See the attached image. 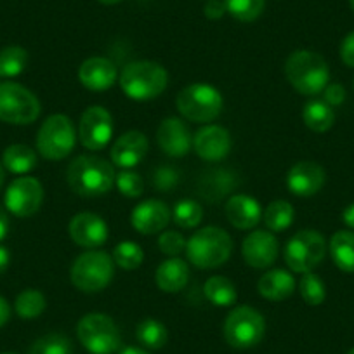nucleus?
Listing matches in <instances>:
<instances>
[{"label":"nucleus","instance_id":"f257e3e1","mask_svg":"<svg viewBox=\"0 0 354 354\" xmlns=\"http://www.w3.org/2000/svg\"><path fill=\"white\" fill-rule=\"evenodd\" d=\"M115 170L106 160L100 156H77L66 172L68 186L80 196L106 195L115 185Z\"/></svg>","mask_w":354,"mask_h":354},{"label":"nucleus","instance_id":"f03ea898","mask_svg":"<svg viewBox=\"0 0 354 354\" xmlns=\"http://www.w3.org/2000/svg\"><path fill=\"white\" fill-rule=\"evenodd\" d=\"M285 77L302 96H316L323 93L330 80L326 61L313 50H295L285 63Z\"/></svg>","mask_w":354,"mask_h":354},{"label":"nucleus","instance_id":"7ed1b4c3","mask_svg":"<svg viewBox=\"0 0 354 354\" xmlns=\"http://www.w3.org/2000/svg\"><path fill=\"white\" fill-rule=\"evenodd\" d=\"M118 82L127 97L134 101H149L165 91L169 73L155 61H136L124 68Z\"/></svg>","mask_w":354,"mask_h":354},{"label":"nucleus","instance_id":"20e7f679","mask_svg":"<svg viewBox=\"0 0 354 354\" xmlns=\"http://www.w3.org/2000/svg\"><path fill=\"white\" fill-rule=\"evenodd\" d=\"M233 240L221 227H203L186 241V257L198 270H214L230 259Z\"/></svg>","mask_w":354,"mask_h":354},{"label":"nucleus","instance_id":"39448f33","mask_svg":"<svg viewBox=\"0 0 354 354\" xmlns=\"http://www.w3.org/2000/svg\"><path fill=\"white\" fill-rule=\"evenodd\" d=\"M115 274V262L106 252L88 250L78 255L71 266V283L82 292L94 294L110 285Z\"/></svg>","mask_w":354,"mask_h":354},{"label":"nucleus","instance_id":"423d86ee","mask_svg":"<svg viewBox=\"0 0 354 354\" xmlns=\"http://www.w3.org/2000/svg\"><path fill=\"white\" fill-rule=\"evenodd\" d=\"M223 96L209 84H192L177 94L176 106L179 113L196 124H207L223 111Z\"/></svg>","mask_w":354,"mask_h":354},{"label":"nucleus","instance_id":"0eeeda50","mask_svg":"<svg viewBox=\"0 0 354 354\" xmlns=\"http://www.w3.org/2000/svg\"><path fill=\"white\" fill-rule=\"evenodd\" d=\"M77 335L91 354H113L120 349V332L110 316L88 313L78 322Z\"/></svg>","mask_w":354,"mask_h":354},{"label":"nucleus","instance_id":"6e6552de","mask_svg":"<svg viewBox=\"0 0 354 354\" xmlns=\"http://www.w3.org/2000/svg\"><path fill=\"white\" fill-rule=\"evenodd\" d=\"M40 101L16 82H0V120L12 125H28L39 118Z\"/></svg>","mask_w":354,"mask_h":354},{"label":"nucleus","instance_id":"1a4fd4ad","mask_svg":"<svg viewBox=\"0 0 354 354\" xmlns=\"http://www.w3.org/2000/svg\"><path fill=\"white\" fill-rule=\"evenodd\" d=\"M326 241L318 231L304 230L295 233L285 245L283 257L290 271L309 273L325 259Z\"/></svg>","mask_w":354,"mask_h":354},{"label":"nucleus","instance_id":"9d476101","mask_svg":"<svg viewBox=\"0 0 354 354\" xmlns=\"http://www.w3.org/2000/svg\"><path fill=\"white\" fill-rule=\"evenodd\" d=\"M266 332V322L257 309L240 306L227 315L224 323L226 342L234 349H250L257 346Z\"/></svg>","mask_w":354,"mask_h":354},{"label":"nucleus","instance_id":"9b49d317","mask_svg":"<svg viewBox=\"0 0 354 354\" xmlns=\"http://www.w3.org/2000/svg\"><path fill=\"white\" fill-rule=\"evenodd\" d=\"M77 138L70 118L50 115L37 134V149L47 160H63L73 151Z\"/></svg>","mask_w":354,"mask_h":354},{"label":"nucleus","instance_id":"f8f14e48","mask_svg":"<svg viewBox=\"0 0 354 354\" xmlns=\"http://www.w3.org/2000/svg\"><path fill=\"white\" fill-rule=\"evenodd\" d=\"M113 136V118L103 106H88L78 124V139L91 151H100L108 146Z\"/></svg>","mask_w":354,"mask_h":354},{"label":"nucleus","instance_id":"ddd939ff","mask_svg":"<svg viewBox=\"0 0 354 354\" xmlns=\"http://www.w3.org/2000/svg\"><path fill=\"white\" fill-rule=\"evenodd\" d=\"M44 188L35 177H18L6 189V209L16 217H30L40 209Z\"/></svg>","mask_w":354,"mask_h":354},{"label":"nucleus","instance_id":"4468645a","mask_svg":"<svg viewBox=\"0 0 354 354\" xmlns=\"http://www.w3.org/2000/svg\"><path fill=\"white\" fill-rule=\"evenodd\" d=\"M241 255L248 266H252L255 270H266L277 261L278 240L270 231H254L243 240Z\"/></svg>","mask_w":354,"mask_h":354},{"label":"nucleus","instance_id":"2eb2a0df","mask_svg":"<svg viewBox=\"0 0 354 354\" xmlns=\"http://www.w3.org/2000/svg\"><path fill=\"white\" fill-rule=\"evenodd\" d=\"M70 236L78 247L84 248H94L101 247L104 241L108 240V226L97 214L93 212H82L77 214L73 219L70 221Z\"/></svg>","mask_w":354,"mask_h":354},{"label":"nucleus","instance_id":"dca6fc26","mask_svg":"<svg viewBox=\"0 0 354 354\" xmlns=\"http://www.w3.org/2000/svg\"><path fill=\"white\" fill-rule=\"evenodd\" d=\"M196 155L207 162H221L231 151V136L221 125H205L193 136Z\"/></svg>","mask_w":354,"mask_h":354},{"label":"nucleus","instance_id":"f3484780","mask_svg":"<svg viewBox=\"0 0 354 354\" xmlns=\"http://www.w3.org/2000/svg\"><path fill=\"white\" fill-rule=\"evenodd\" d=\"M325 169L316 162H299L288 170L287 186L295 196H313L323 188Z\"/></svg>","mask_w":354,"mask_h":354},{"label":"nucleus","instance_id":"a211bd4d","mask_svg":"<svg viewBox=\"0 0 354 354\" xmlns=\"http://www.w3.org/2000/svg\"><path fill=\"white\" fill-rule=\"evenodd\" d=\"M156 141H158L160 149L172 158L188 155L193 145V138L188 127L179 118L163 120L160 124L158 132H156Z\"/></svg>","mask_w":354,"mask_h":354},{"label":"nucleus","instance_id":"6ab92c4d","mask_svg":"<svg viewBox=\"0 0 354 354\" xmlns=\"http://www.w3.org/2000/svg\"><path fill=\"white\" fill-rule=\"evenodd\" d=\"M172 219V212L167 203L160 200L141 202L131 214V224L141 234L160 233Z\"/></svg>","mask_w":354,"mask_h":354},{"label":"nucleus","instance_id":"aec40b11","mask_svg":"<svg viewBox=\"0 0 354 354\" xmlns=\"http://www.w3.org/2000/svg\"><path fill=\"white\" fill-rule=\"evenodd\" d=\"M117 66L106 57H88L78 68V80L88 91H106L117 82Z\"/></svg>","mask_w":354,"mask_h":354},{"label":"nucleus","instance_id":"412c9836","mask_svg":"<svg viewBox=\"0 0 354 354\" xmlns=\"http://www.w3.org/2000/svg\"><path fill=\"white\" fill-rule=\"evenodd\" d=\"M148 153V139L142 132L129 131L115 141L111 148V162L122 169H132L145 160Z\"/></svg>","mask_w":354,"mask_h":354},{"label":"nucleus","instance_id":"4be33fe9","mask_svg":"<svg viewBox=\"0 0 354 354\" xmlns=\"http://www.w3.org/2000/svg\"><path fill=\"white\" fill-rule=\"evenodd\" d=\"M226 217L238 230H252L261 223V205L248 195H233L226 202Z\"/></svg>","mask_w":354,"mask_h":354},{"label":"nucleus","instance_id":"5701e85b","mask_svg":"<svg viewBox=\"0 0 354 354\" xmlns=\"http://www.w3.org/2000/svg\"><path fill=\"white\" fill-rule=\"evenodd\" d=\"M236 176L226 169H214L203 174L198 181V195L207 202L216 203L236 188Z\"/></svg>","mask_w":354,"mask_h":354},{"label":"nucleus","instance_id":"b1692460","mask_svg":"<svg viewBox=\"0 0 354 354\" xmlns=\"http://www.w3.org/2000/svg\"><path fill=\"white\" fill-rule=\"evenodd\" d=\"M155 280L160 290L169 292V294L181 292L183 288L188 285V280H189L188 264L177 257L167 259V261H163L162 264L158 266Z\"/></svg>","mask_w":354,"mask_h":354},{"label":"nucleus","instance_id":"393cba45","mask_svg":"<svg viewBox=\"0 0 354 354\" xmlns=\"http://www.w3.org/2000/svg\"><path fill=\"white\" fill-rule=\"evenodd\" d=\"M257 290L268 301L280 302L294 294L295 280L288 271L271 270L266 274H262L257 283Z\"/></svg>","mask_w":354,"mask_h":354},{"label":"nucleus","instance_id":"a878e982","mask_svg":"<svg viewBox=\"0 0 354 354\" xmlns=\"http://www.w3.org/2000/svg\"><path fill=\"white\" fill-rule=\"evenodd\" d=\"M330 255L344 273H354V233L337 231L330 240Z\"/></svg>","mask_w":354,"mask_h":354},{"label":"nucleus","instance_id":"bb28decb","mask_svg":"<svg viewBox=\"0 0 354 354\" xmlns=\"http://www.w3.org/2000/svg\"><path fill=\"white\" fill-rule=\"evenodd\" d=\"M302 120L313 132H326L335 122V111L325 101H309L302 110Z\"/></svg>","mask_w":354,"mask_h":354},{"label":"nucleus","instance_id":"cd10ccee","mask_svg":"<svg viewBox=\"0 0 354 354\" xmlns=\"http://www.w3.org/2000/svg\"><path fill=\"white\" fill-rule=\"evenodd\" d=\"M2 163L12 174H26L35 169L37 155L30 146L12 145L9 146L2 156Z\"/></svg>","mask_w":354,"mask_h":354},{"label":"nucleus","instance_id":"c85d7f7f","mask_svg":"<svg viewBox=\"0 0 354 354\" xmlns=\"http://www.w3.org/2000/svg\"><path fill=\"white\" fill-rule=\"evenodd\" d=\"M295 210L285 200H277V202H271L270 205L266 207L264 214H262V221L268 226V230L273 231V233H280V231L288 230L294 223Z\"/></svg>","mask_w":354,"mask_h":354},{"label":"nucleus","instance_id":"c756f323","mask_svg":"<svg viewBox=\"0 0 354 354\" xmlns=\"http://www.w3.org/2000/svg\"><path fill=\"white\" fill-rule=\"evenodd\" d=\"M205 297L210 304L219 306V308H227L236 302V288L233 281L224 277H212L205 281Z\"/></svg>","mask_w":354,"mask_h":354},{"label":"nucleus","instance_id":"7c9ffc66","mask_svg":"<svg viewBox=\"0 0 354 354\" xmlns=\"http://www.w3.org/2000/svg\"><path fill=\"white\" fill-rule=\"evenodd\" d=\"M28 53L23 47L9 46L0 50V78H15L25 71Z\"/></svg>","mask_w":354,"mask_h":354},{"label":"nucleus","instance_id":"2f4dec72","mask_svg":"<svg viewBox=\"0 0 354 354\" xmlns=\"http://www.w3.org/2000/svg\"><path fill=\"white\" fill-rule=\"evenodd\" d=\"M136 337L148 349H160L167 344V328L158 319L148 318L139 323Z\"/></svg>","mask_w":354,"mask_h":354},{"label":"nucleus","instance_id":"473e14b6","mask_svg":"<svg viewBox=\"0 0 354 354\" xmlns=\"http://www.w3.org/2000/svg\"><path fill=\"white\" fill-rule=\"evenodd\" d=\"M46 297L42 292L39 290H23L21 294L16 297L15 308L19 318L23 319H33L39 318L44 311H46Z\"/></svg>","mask_w":354,"mask_h":354},{"label":"nucleus","instance_id":"72a5a7b5","mask_svg":"<svg viewBox=\"0 0 354 354\" xmlns=\"http://www.w3.org/2000/svg\"><path fill=\"white\" fill-rule=\"evenodd\" d=\"M172 219L179 227L192 230V227H196L202 223L203 207L195 200H181L174 207Z\"/></svg>","mask_w":354,"mask_h":354},{"label":"nucleus","instance_id":"f704fd0d","mask_svg":"<svg viewBox=\"0 0 354 354\" xmlns=\"http://www.w3.org/2000/svg\"><path fill=\"white\" fill-rule=\"evenodd\" d=\"M145 261V252L134 241H122L113 250V262L125 271L138 270Z\"/></svg>","mask_w":354,"mask_h":354},{"label":"nucleus","instance_id":"c9c22d12","mask_svg":"<svg viewBox=\"0 0 354 354\" xmlns=\"http://www.w3.org/2000/svg\"><path fill=\"white\" fill-rule=\"evenodd\" d=\"M226 11L238 21H255L262 15L266 0H224Z\"/></svg>","mask_w":354,"mask_h":354},{"label":"nucleus","instance_id":"e433bc0d","mask_svg":"<svg viewBox=\"0 0 354 354\" xmlns=\"http://www.w3.org/2000/svg\"><path fill=\"white\" fill-rule=\"evenodd\" d=\"M73 347L68 337L61 333H47L33 342L30 354H71Z\"/></svg>","mask_w":354,"mask_h":354},{"label":"nucleus","instance_id":"4c0bfd02","mask_svg":"<svg viewBox=\"0 0 354 354\" xmlns=\"http://www.w3.org/2000/svg\"><path fill=\"white\" fill-rule=\"evenodd\" d=\"M299 290H301V295L302 299H304L306 304L309 306H319L323 304L326 299L325 283H323L322 278L316 277L313 271L302 274L301 283H299Z\"/></svg>","mask_w":354,"mask_h":354},{"label":"nucleus","instance_id":"58836bf2","mask_svg":"<svg viewBox=\"0 0 354 354\" xmlns=\"http://www.w3.org/2000/svg\"><path fill=\"white\" fill-rule=\"evenodd\" d=\"M115 186L118 192L127 198H138L145 192V183L139 174L131 172V170H122L120 174L115 176Z\"/></svg>","mask_w":354,"mask_h":354},{"label":"nucleus","instance_id":"ea45409f","mask_svg":"<svg viewBox=\"0 0 354 354\" xmlns=\"http://www.w3.org/2000/svg\"><path fill=\"white\" fill-rule=\"evenodd\" d=\"M160 252L167 255H179L183 250H186V240L181 233L177 231H165L158 238Z\"/></svg>","mask_w":354,"mask_h":354},{"label":"nucleus","instance_id":"a19ab883","mask_svg":"<svg viewBox=\"0 0 354 354\" xmlns=\"http://www.w3.org/2000/svg\"><path fill=\"white\" fill-rule=\"evenodd\" d=\"M179 183V172H176L170 167H160L153 176V185L160 192H169Z\"/></svg>","mask_w":354,"mask_h":354},{"label":"nucleus","instance_id":"79ce46f5","mask_svg":"<svg viewBox=\"0 0 354 354\" xmlns=\"http://www.w3.org/2000/svg\"><path fill=\"white\" fill-rule=\"evenodd\" d=\"M323 97H325L323 101L328 103L330 106H340L346 101V88L340 84H330L323 91Z\"/></svg>","mask_w":354,"mask_h":354},{"label":"nucleus","instance_id":"37998d69","mask_svg":"<svg viewBox=\"0 0 354 354\" xmlns=\"http://www.w3.org/2000/svg\"><path fill=\"white\" fill-rule=\"evenodd\" d=\"M340 59L349 68H354V32L347 33L340 44Z\"/></svg>","mask_w":354,"mask_h":354},{"label":"nucleus","instance_id":"c03bdc74","mask_svg":"<svg viewBox=\"0 0 354 354\" xmlns=\"http://www.w3.org/2000/svg\"><path fill=\"white\" fill-rule=\"evenodd\" d=\"M226 12L224 0H207L205 8H203V15L209 19H221Z\"/></svg>","mask_w":354,"mask_h":354},{"label":"nucleus","instance_id":"a18cd8bd","mask_svg":"<svg viewBox=\"0 0 354 354\" xmlns=\"http://www.w3.org/2000/svg\"><path fill=\"white\" fill-rule=\"evenodd\" d=\"M9 318H11V308H9L8 301L0 295V328L9 322Z\"/></svg>","mask_w":354,"mask_h":354},{"label":"nucleus","instance_id":"49530a36","mask_svg":"<svg viewBox=\"0 0 354 354\" xmlns=\"http://www.w3.org/2000/svg\"><path fill=\"white\" fill-rule=\"evenodd\" d=\"M9 262H11V254L8 248L0 245V274H4V271L9 268Z\"/></svg>","mask_w":354,"mask_h":354},{"label":"nucleus","instance_id":"de8ad7c7","mask_svg":"<svg viewBox=\"0 0 354 354\" xmlns=\"http://www.w3.org/2000/svg\"><path fill=\"white\" fill-rule=\"evenodd\" d=\"M9 231V217L4 212V209H0V240H4L6 234Z\"/></svg>","mask_w":354,"mask_h":354},{"label":"nucleus","instance_id":"09e8293b","mask_svg":"<svg viewBox=\"0 0 354 354\" xmlns=\"http://www.w3.org/2000/svg\"><path fill=\"white\" fill-rule=\"evenodd\" d=\"M342 221L351 227V230H354V203H351V205L344 210Z\"/></svg>","mask_w":354,"mask_h":354},{"label":"nucleus","instance_id":"8fccbe9b","mask_svg":"<svg viewBox=\"0 0 354 354\" xmlns=\"http://www.w3.org/2000/svg\"><path fill=\"white\" fill-rule=\"evenodd\" d=\"M118 354H149L148 351L141 349V347H124Z\"/></svg>","mask_w":354,"mask_h":354},{"label":"nucleus","instance_id":"3c124183","mask_svg":"<svg viewBox=\"0 0 354 354\" xmlns=\"http://www.w3.org/2000/svg\"><path fill=\"white\" fill-rule=\"evenodd\" d=\"M97 2H101V4L104 6H115L118 4V2H122V0H97Z\"/></svg>","mask_w":354,"mask_h":354},{"label":"nucleus","instance_id":"603ef678","mask_svg":"<svg viewBox=\"0 0 354 354\" xmlns=\"http://www.w3.org/2000/svg\"><path fill=\"white\" fill-rule=\"evenodd\" d=\"M2 185H4V167L0 163V188H2Z\"/></svg>","mask_w":354,"mask_h":354},{"label":"nucleus","instance_id":"864d4df0","mask_svg":"<svg viewBox=\"0 0 354 354\" xmlns=\"http://www.w3.org/2000/svg\"><path fill=\"white\" fill-rule=\"evenodd\" d=\"M349 4H351V8H353V11H354V0H349Z\"/></svg>","mask_w":354,"mask_h":354},{"label":"nucleus","instance_id":"5fc2aeb1","mask_svg":"<svg viewBox=\"0 0 354 354\" xmlns=\"http://www.w3.org/2000/svg\"><path fill=\"white\" fill-rule=\"evenodd\" d=\"M347 354H354V347L351 351H347Z\"/></svg>","mask_w":354,"mask_h":354},{"label":"nucleus","instance_id":"6e6d98bb","mask_svg":"<svg viewBox=\"0 0 354 354\" xmlns=\"http://www.w3.org/2000/svg\"><path fill=\"white\" fill-rule=\"evenodd\" d=\"M2 354H15V353H2Z\"/></svg>","mask_w":354,"mask_h":354}]
</instances>
